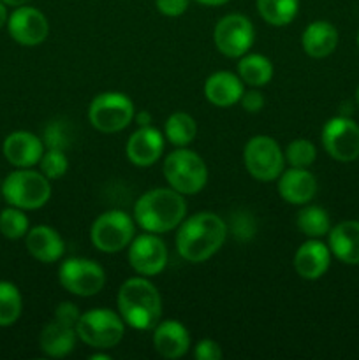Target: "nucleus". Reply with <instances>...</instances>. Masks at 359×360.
Here are the masks:
<instances>
[{
  "mask_svg": "<svg viewBox=\"0 0 359 360\" xmlns=\"http://www.w3.org/2000/svg\"><path fill=\"white\" fill-rule=\"evenodd\" d=\"M273 63L267 56L259 55V53H245L239 56L238 62V76L245 84L252 88L266 86L273 79Z\"/></svg>",
  "mask_w": 359,
  "mask_h": 360,
  "instance_id": "393cba45",
  "label": "nucleus"
},
{
  "mask_svg": "<svg viewBox=\"0 0 359 360\" xmlns=\"http://www.w3.org/2000/svg\"><path fill=\"white\" fill-rule=\"evenodd\" d=\"M190 333L178 320H160L153 327V347L160 357L182 359L190 350Z\"/></svg>",
  "mask_w": 359,
  "mask_h": 360,
  "instance_id": "a211bd4d",
  "label": "nucleus"
},
{
  "mask_svg": "<svg viewBox=\"0 0 359 360\" xmlns=\"http://www.w3.org/2000/svg\"><path fill=\"white\" fill-rule=\"evenodd\" d=\"M164 132L155 129L153 125L137 127L136 132L130 134L129 141H127V158L136 167H151L160 160L162 153H164Z\"/></svg>",
  "mask_w": 359,
  "mask_h": 360,
  "instance_id": "2eb2a0df",
  "label": "nucleus"
},
{
  "mask_svg": "<svg viewBox=\"0 0 359 360\" xmlns=\"http://www.w3.org/2000/svg\"><path fill=\"white\" fill-rule=\"evenodd\" d=\"M0 197H2V193H0Z\"/></svg>",
  "mask_w": 359,
  "mask_h": 360,
  "instance_id": "a18cd8bd",
  "label": "nucleus"
},
{
  "mask_svg": "<svg viewBox=\"0 0 359 360\" xmlns=\"http://www.w3.org/2000/svg\"><path fill=\"white\" fill-rule=\"evenodd\" d=\"M227 239V225L211 211L192 214L176 229V252L190 264L206 262L215 255Z\"/></svg>",
  "mask_w": 359,
  "mask_h": 360,
  "instance_id": "f257e3e1",
  "label": "nucleus"
},
{
  "mask_svg": "<svg viewBox=\"0 0 359 360\" xmlns=\"http://www.w3.org/2000/svg\"><path fill=\"white\" fill-rule=\"evenodd\" d=\"M2 2L9 7H20V6H25V4H28L30 0H2Z\"/></svg>",
  "mask_w": 359,
  "mask_h": 360,
  "instance_id": "a19ab883",
  "label": "nucleus"
},
{
  "mask_svg": "<svg viewBox=\"0 0 359 360\" xmlns=\"http://www.w3.org/2000/svg\"><path fill=\"white\" fill-rule=\"evenodd\" d=\"M7 32L14 42L32 48V46L42 44L48 39L49 21L42 11L25 4V6L14 7L13 13H9Z\"/></svg>",
  "mask_w": 359,
  "mask_h": 360,
  "instance_id": "4468645a",
  "label": "nucleus"
},
{
  "mask_svg": "<svg viewBox=\"0 0 359 360\" xmlns=\"http://www.w3.org/2000/svg\"><path fill=\"white\" fill-rule=\"evenodd\" d=\"M190 0H155V7L162 16L178 18L189 9Z\"/></svg>",
  "mask_w": 359,
  "mask_h": 360,
  "instance_id": "f704fd0d",
  "label": "nucleus"
},
{
  "mask_svg": "<svg viewBox=\"0 0 359 360\" xmlns=\"http://www.w3.org/2000/svg\"><path fill=\"white\" fill-rule=\"evenodd\" d=\"M136 227L132 214L122 210L104 211L92 224L90 241L102 253L123 252L136 236Z\"/></svg>",
  "mask_w": 359,
  "mask_h": 360,
  "instance_id": "6e6552de",
  "label": "nucleus"
},
{
  "mask_svg": "<svg viewBox=\"0 0 359 360\" xmlns=\"http://www.w3.org/2000/svg\"><path fill=\"white\" fill-rule=\"evenodd\" d=\"M253 41H256V28L245 14H225L213 28L215 46L227 58H239L248 53Z\"/></svg>",
  "mask_w": 359,
  "mask_h": 360,
  "instance_id": "9b49d317",
  "label": "nucleus"
},
{
  "mask_svg": "<svg viewBox=\"0 0 359 360\" xmlns=\"http://www.w3.org/2000/svg\"><path fill=\"white\" fill-rule=\"evenodd\" d=\"M194 2L201 4V6H208V7H218V6H224V4H227L229 0H194Z\"/></svg>",
  "mask_w": 359,
  "mask_h": 360,
  "instance_id": "ea45409f",
  "label": "nucleus"
},
{
  "mask_svg": "<svg viewBox=\"0 0 359 360\" xmlns=\"http://www.w3.org/2000/svg\"><path fill=\"white\" fill-rule=\"evenodd\" d=\"M162 172L168 185L182 195H196L208 183L206 162L189 146L176 148L165 155Z\"/></svg>",
  "mask_w": 359,
  "mask_h": 360,
  "instance_id": "39448f33",
  "label": "nucleus"
},
{
  "mask_svg": "<svg viewBox=\"0 0 359 360\" xmlns=\"http://www.w3.org/2000/svg\"><path fill=\"white\" fill-rule=\"evenodd\" d=\"M257 13L271 27H287L296 20L299 0H256Z\"/></svg>",
  "mask_w": 359,
  "mask_h": 360,
  "instance_id": "cd10ccee",
  "label": "nucleus"
},
{
  "mask_svg": "<svg viewBox=\"0 0 359 360\" xmlns=\"http://www.w3.org/2000/svg\"><path fill=\"white\" fill-rule=\"evenodd\" d=\"M203 91L206 101L215 108H232L245 94V83L238 74L218 70L206 77Z\"/></svg>",
  "mask_w": 359,
  "mask_h": 360,
  "instance_id": "412c9836",
  "label": "nucleus"
},
{
  "mask_svg": "<svg viewBox=\"0 0 359 360\" xmlns=\"http://www.w3.org/2000/svg\"><path fill=\"white\" fill-rule=\"evenodd\" d=\"M331 264V250L320 239L308 238L296 250L292 266L299 278L306 281L320 280L327 273Z\"/></svg>",
  "mask_w": 359,
  "mask_h": 360,
  "instance_id": "f3484780",
  "label": "nucleus"
},
{
  "mask_svg": "<svg viewBox=\"0 0 359 360\" xmlns=\"http://www.w3.org/2000/svg\"><path fill=\"white\" fill-rule=\"evenodd\" d=\"M127 259L130 267L139 276H157L168 266L169 252L165 243L162 241L160 234L143 232L136 234L127 248Z\"/></svg>",
  "mask_w": 359,
  "mask_h": 360,
  "instance_id": "ddd939ff",
  "label": "nucleus"
},
{
  "mask_svg": "<svg viewBox=\"0 0 359 360\" xmlns=\"http://www.w3.org/2000/svg\"><path fill=\"white\" fill-rule=\"evenodd\" d=\"M90 360H111V355L101 354V352H95V354L90 355Z\"/></svg>",
  "mask_w": 359,
  "mask_h": 360,
  "instance_id": "79ce46f5",
  "label": "nucleus"
},
{
  "mask_svg": "<svg viewBox=\"0 0 359 360\" xmlns=\"http://www.w3.org/2000/svg\"><path fill=\"white\" fill-rule=\"evenodd\" d=\"M42 143L46 148H55V150H65L69 146V132H65V125L60 122H51L44 130Z\"/></svg>",
  "mask_w": 359,
  "mask_h": 360,
  "instance_id": "473e14b6",
  "label": "nucleus"
},
{
  "mask_svg": "<svg viewBox=\"0 0 359 360\" xmlns=\"http://www.w3.org/2000/svg\"><path fill=\"white\" fill-rule=\"evenodd\" d=\"M116 308L130 329L153 330L162 320L160 292L146 276L129 278L120 285Z\"/></svg>",
  "mask_w": 359,
  "mask_h": 360,
  "instance_id": "7ed1b4c3",
  "label": "nucleus"
},
{
  "mask_svg": "<svg viewBox=\"0 0 359 360\" xmlns=\"http://www.w3.org/2000/svg\"><path fill=\"white\" fill-rule=\"evenodd\" d=\"M277 181L278 195L292 206H305L317 193V179L308 169L289 167Z\"/></svg>",
  "mask_w": 359,
  "mask_h": 360,
  "instance_id": "6ab92c4d",
  "label": "nucleus"
},
{
  "mask_svg": "<svg viewBox=\"0 0 359 360\" xmlns=\"http://www.w3.org/2000/svg\"><path fill=\"white\" fill-rule=\"evenodd\" d=\"M39 171H41L49 181L63 178L65 172L69 171V158H67L65 151L55 150V148H46L41 160H39Z\"/></svg>",
  "mask_w": 359,
  "mask_h": 360,
  "instance_id": "2f4dec72",
  "label": "nucleus"
},
{
  "mask_svg": "<svg viewBox=\"0 0 359 360\" xmlns=\"http://www.w3.org/2000/svg\"><path fill=\"white\" fill-rule=\"evenodd\" d=\"M0 193L9 206L35 211L51 199V181L41 171H34V167L16 169L6 176Z\"/></svg>",
  "mask_w": 359,
  "mask_h": 360,
  "instance_id": "20e7f679",
  "label": "nucleus"
},
{
  "mask_svg": "<svg viewBox=\"0 0 359 360\" xmlns=\"http://www.w3.org/2000/svg\"><path fill=\"white\" fill-rule=\"evenodd\" d=\"M320 141L331 158L352 162L359 157V125L351 116H334L322 127Z\"/></svg>",
  "mask_w": 359,
  "mask_h": 360,
  "instance_id": "f8f14e48",
  "label": "nucleus"
},
{
  "mask_svg": "<svg viewBox=\"0 0 359 360\" xmlns=\"http://www.w3.org/2000/svg\"><path fill=\"white\" fill-rule=\"evenodd\" d=\"M80 316H81V311H80V308L74 304V302L63 301L55 308V320L67 323V326L76 327Z\"/></svg>",
  "mask_w": 359,
  "mask_h": 360,
  "instance_id": "c9c22d12",
  "label": "nucleus"
},
{
  "mask_svg": "<svg viewBox=\"0 0 359 360\" xmlns=\"http://www.w3.org/2000/svg\"><path fill=\"white\" fill-rule=\"evenodd\" d=\"M77 340L80 338H77L76 327L53 319L39 334V348L48 357L63 359L73 354Z\"/></svg>",
  "mask_w": 359,
  "mask_h": 360,
  "instance_id": "5701e85b",
  "label": "nucleus"
},
{
  "mask_svg": "<svg viewBox=\"0 0 359 360\" xmlns=\"http://www.w3.org/2000/svg\"><path fill=\"white\" fill-rule=\"evenodd\" d=\"M197 136V123L189 112H172L164 123V137L165 141L175 148H187L194 143Z\"/></svg>",
  "mask_w": 359,
  "mask_h": 360,
  "instance_id": "bb28decb",
  "label": "nucleus"
},
{
  "mask_svg": "<svg viewBox=\"0 0 359 360\" xmlns=\"http://www.w3.org/2000/svg\"><path fill=\"white\" fill-rule=\"evenodd\" d=\"M284 155L285 164H289L291 167L308 169L312 167V164L317 158V148L308 139H294L292 143L287 144Z\"/></svg>",
  "mask_w": 359,
  "mask_h": 360,
  "instance_id": "7c9ffc66",
  "label": "nucleus"
},
{
  "mask_svg": "<svg viewBox=\"0 0 359 360\" xmlns=\"http://www.w3.org/2000/svg\"><path fill=\"white\" fill-rule=\"evenodd\" d=\"M132 217L136 225L144 232L165 234L185 220L187 200L185 195L172 190L171 186H158L148 190L134 204Z\"/></svg>",
  "mask_w": 359,
  "mask_h": 360,
  "instance_id": "f03ea898",
  "label": "nucleus"
},
{
  "mask_svg": "<svg viewBox=\"0 0 359 360\" xmlns=\"http://www.w3.org/2000/svg\"><path fill=\"white\" fill-rule=\"evenodd\" d=\"M30 231L27 211L16 206H7L0 211V234L11 241L25 239L27 232Z\"/></svg>",
  "mask_w": 359,
  "mask_h": 360,
  "instance_id": "c756f323",
  "label": "nucleus"
},
{
  "mask_svg": "<svg viewBox=\"0 0 359 360\" xmlns=\"http://www.w3.org/2000/svg\"><path fill=\"white\" fill-rule=\"evenodd\" d=\"M358 46H359V34H358Z\"/></svg>",
  "mask_w": 359,
  "mask_h": 360,
  "instance_id": "c03bdc74",
  "label": "nucleus"
},
{
  "mask_svg": "<svg viewBox=\"0 0 359 360\" xmlns=\"http://www.w3.org/2000/svg\"><path fill=\"white\" fill-rule=\"evenodd\" d=\"M355 104H358V108H359V86H358V90H355Z\"/></svg>",
  "mask_w": 359,
  "mask_h": 360,
  "instance_id": "37998d69",
  "label": "nucleus"
},
{
  "mask_svg": "<svg viewBox=\"0 0 359 360\" xmlns=\"http://www.w3.org/2000/svg\"><path fill=\"white\" fill-rule=\"evenodd\" d=\"M7 7L9 6H6V4L0 0V28L7 27V20H9V11H7Z\"/></svg>",
  "mask_w": 359,
  "mask_h": 360,
  "instance_id": "58836bf2",
  "label": "nucleus"
},
{
  "mask_svg": "<svg viewBox=\"0 0 359 360\" xmlns=\"http://www.w3.org/2000/svg\"><path fill=\"white\" fill-rule=\"evenodd\" d=\"M239 104H241V108L245 109L246 112H259L263 111L264 104H266V98H264V95L260 94L259 90H245V94L241 95V98H239Z\"/></svg>",
  "mask_w": 359,
  "mask_h": 360,
  "instance_id": "e433bc0d",
  "label": "nucleus"
},
{
  "mask_svg": "<svg viewBox=\"0 0 359 360\" xmlns=\"http://www.w3.org/2000/svg\"><path fill=\"white\" fill-rule=\"evenodd\" d=\"M222 348L217 341L213 340H201L194 347V357L197 360H220L222 359Z\"/></svg>",
  "mask_w": 359,
  "mask_h": 360,
  "instance_id": "72a5a7b5",
  "label": "nucleus"
},
{
  "mask_svg": "<svg viewBox=\"0 0 359 360\" xmlns=\"http://www.w3.org/2000/svg\"><path fill=\"white\" fill-rule=\"evenodd\" d=\"M58 281L69 294L77 297H92L104 288L106 273L95 260L70 257L60 264Z\"/></svg>",
  "mask_w": 359,
  "mask_h": 360,
  "instance_id": "9d476101",
  "label": "nucleus"
},
{
  "mask_svg": "<svg viewBox=\"0 0 359 360\" xmlns=\"http://www.w3.org/2000/svg\"><path fill=\"white\" fill-rule=\"evenodd\" d=\"M301 46L303 51L312 58H326L338 46L336 27L326 20L312 21L303 30Z\"/></svg>",
  "mask_w": 359,
  "mask_h": 360,
  "instance_id": "b1692460",
  "label": "nucleus"
},
{
  "mask_svg": "<svg viewBox=\"0 0 359 360\" xmlns=\"http://www.w3.org/2000/svg\"><path fill=\"white\" fill-rule=\"evenodd\" d=\"M245 169L253 179L260 183L277 181L284 172L285 155L280 144L270 136H253L243 148Z\"/></svg>",
  "mask_w": 359,
  "mask_h": 360,
  "instance_id": "1a4fd4ad",
  "label": "nucleus"
},
{
  "mask_svg": "<svg viewBox=\"0 0 359 360\" xmlns=\"http://www.w3.org/2000/svg\"><path fill=\"white\" fill-rule=\"evenodd\" d=\"M27 252L42 264H55L65 253V241L56 229L49 225H35L25 236Z\"/></svg>",
  "mask_w": 359,
  "mask_h": 360,
  "instance_id": "aec40b11",
  "label": "nucleus"
},
{
  "mask_svg": "<svg viewBox=\"0 0 359 360\" xmlns=\"http://www.w3.org/2000/svg\"><path fill=\"white\" fill-rule=\"evenodd\" d=\"M136 108L122 91H102L88 105V122L102 134H116L134 122Z\"/></svg>",
  "mask_w": 359,
  "mask_h": 360,
  "instance_id": "0eeeda50",
  "label": "nucleus"
},
{
  "mask_svg": "<svg viewBox=\"0 0 359 360\" xmlns=\"http://www.w3.org/2000/svg\"><path fill=\"white\" fill-rule=\"evenodd\" d=\"M296 227L306 238L320 239L329 234L331 231L329 214H327V211L324 207L305 204L298 211V214H296Z\"/></svg>",
  "mask_w": 359,
  "mask_h": 360,
  "instance_id": "a878e982",
  "label": "nucleus"
},
{
  "mask_svg": "<svg viewBox=\"0 0 359 360\" xmlns=\"http://www.w3.org/2000/svg\"><path fill=\"white\" fill-rule=\"evenodd\" d=\"M331 255L348 266H359V221L345 220L331 227L327 234Z\"/></svg>",
  "mask_w": 359,
  "mask_h": 360,
  "instance_id": "4be33fe9",
  "label": "nucleus"
},
{
  "mask_svg": "<svg viewBox=\"0 0 359 360\" xmlns=\"http://www.w3.org/2000/svg\"><path fill=\"white\" fill-rule=\"evenodd\" d=\"M23 297L20 288L11 281H0V327H11L20 320Z\"/></svg>",
  "mask_w": 359,
  "mask_h": 360,
  "instance_id": "c85d7f7f",
  "label": "nucleus"
},
{
  "mask_svg": "<svg viewBox=\"0 0 359 360\" xmlns=\"http://www.w3.org/2000/svg\"><path fill=\"white\" fill-rule=\"evenodd\" d=\"M151 112L148 111H137L136 115H134V122L137 123V127H150L151 125Z\"/></svg>",
  "mask_w": 359,
  "mask_h": 360,
  "instance_id": "4c0bfd02",
  "label": "nucleus"
},
{
  "mask_svg": "<svg viewBox=\"0 0 359 360\" xmlns=\"http://www.w3.org/2000/svg\"><path fill=\"white\" fill-rule=\"evenodd\" d=\"M77 338L94 350L115 348L125 336V322L120 313L108 308H94L81 313L76 323Z\"/></svg>",
  "mask_w": 359,
  "mask_h": 360,
  "instance_id": "423d86ee",
  "label": "nucleus"
},
{
  "mask_svg": "<svg viewBox=\"0 0 359 360\" xmlns=\"http://www.w3.org/2000/svg\"><path fill=\"white\" fill-rule=\"evenodd\" d=\"M46 146L39 136L28 130H14L4 139L2 153L16 169H30L39 165Z\"/></svg>",
  "mask_w": 359,
  "mask_h": 360,
  "instance_id": "dca6fc26",
  "label": "nucleus"
}]
</instances>
